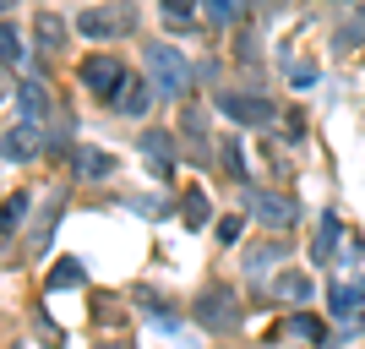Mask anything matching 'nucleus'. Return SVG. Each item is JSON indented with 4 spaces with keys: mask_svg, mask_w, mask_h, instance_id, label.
<instances>
[{
    "mask_svg": "<svg viewBox=\"0 0 365 349\" xmlns=\"http://www.w3.org/2000/svg\"><path fill=\"white\" fill-rule=\"evenodd\" d=\"M148 76H153V88H158V98H185L197 66L185 61L180 49H169V44H148Z\"/></svg>",
    "mask_w": 365,
    "mask_h": 349,
    "instance_id": "1",
    "label": "nucleus"
},
{
    "mask_svg": "<svg viewBox=\"0 0 365 349\" xmlns=\"http://www.w3.org/2000/svg\"><path fill=\"white\" fill-rule=\"evenodd\" d=\"M197 322L207 333H235L240 328V300H235V289L229 284H213L197 295Z\"/></svg>",
    "mask_w": 365,
    "mask_h": 349,
    "instance_id": "2",
    "label": "nucleus"
},
{
    "mask_svg": "<svg viewBox=\"0 0 365 349\" xmlns=\"http://www.w3.org/2000/svg\"><path fill=\"white\" fill-rule=\"evenodd\" d=\"M76 76H82V88H88L93 98L115 104V93H120V82H125V66L115 61V55H88V61L76 66Z\"/></svg>",
    "mask_w": 365,
    "mask_h": 349,
    "instance_id": "3",
    "label": "nucleus"
},
{
    "mask_svg": "<svg viewBox=\"0 0 365 349\" xmlns=\"http://www.w3.org/2000/svg\"><path fill=\"white\" fill-rule=\"evenodd\" d=\"M240 197H245V208L257 213L267 229H289L294 224V197H284V191H267V186H240Z\"/></svg>",
    "mask_w": 365,
    "mask_h": 349,
    "instance_id": "4",
    "label": "nucleus"
},
{
    "mask_svg": "<svg viewBox=\"0 0 365 349\" xmlns=\"http://www.w3.org/2000/svg\"><path fill=\"white\" fill-rule=\"evenodd\" d=\"M218 109L235 126H273L278 121V104L262 98V93H218Z\"/></svg>",
    "mask_w": 365,
    "mask_h": 349,
    "instance_id": "5",
    "label": "nucleus"
},
{
    "mask_svg": "<svg viewBox=\"0 0 365 349\" xmlns=\"http://www.w3.org/2000/svg\"><path fill=\"white\" fill-rule=\"evenodd\" d=\"M125 22H131V11H104V6H88V11L76 16V33H82V39H93V44H109Z\"/></svg>",
    "mask_w": 365,
    "mask_h": 349,
    "instance_id": "6",
    "label": "nucleus"
},
{
    "mask_svg": "<svg viewBox=\"0 0 365 349\" xmlns=\"http://www.w3.org/2000/svg\"><path fill=\"white\" fill-rule=\"evenodd\" d=\"M327 311H333L338 322H365V278L327 284Z\"/></svg>",
    "mask_w": 365,
    "mask_h": 349,
    "instance_id": "7",
    "label": "nucleus"
},
{
    "mask_svg": "<svg viewBox=\"0 0 365 349\" xmlns=\"http://www.w3.org/2000/svg\"><path fill=\"white\" fill-rule=\"evenodd\" d=\"M16 109H22V121H33V126L55 121V104H49L44 82H33V76H22V88H16Z\"/></svg>",
    "mask_w": 365,
    "mask_h": 349,
    "instance_id": "8",
    "label": "nucleus"
},
{
    "mask_svg": "<svg viewBox=\"0 0 365 349\" xmlns=\"http://www.w3.org/2000/svg\"><path fill=\"white\" fill-rule=\"evenodd\" d=\"M294 338H305V344H327V322L311 317V311H294V317L278 322V344H294Z\"/></svg>",
    "mask_w": 365,
    "mask_h": 349,
    "instance_id": "9",
    "label": "nucleus"
},
{
    "mask_svg": "<svg viewBox=\"0 0 365 349\" xmlns=\"http://www.w3.org/2000/svg\"><path fill=\"white\" fill-rule=\"evenodd\" d=\"M142 158L153 164L158 181H169V175H175V137H169V131H142Z\"/></svg>",
    "mask_w": 365,
    "mask_h": 349,
    "instance_id": "10",
    "label": "nucleus"
},
{
    "mask_svg": "<svg viewBox=\"0 0 365 349\" xmlns=\"http://www.w3.org/2000/svg\"><path fill=\"white\" fill-rule=\"evenodd\" d=\"M153 98H158V88H153V76L142 82V76H125L120 93H115V109H125V115H148Z\"/></svg>",
    "mask_w": 365,
    "mask_h": 349,
    "instance_id": "11",
    "label": "nucleus"
},
{
    "mask_svg": "<svg viewBox=\"0 0 365 349\" xmlns=\"http://www.w3.org/2000/svg\"><path fill=\"white\" fill-rule=\"evenodd\" d=\"M71 164H76V181H109V175H115V153H104V148H76Z\"/></svg>",
    "mask_w": 365,
    "mask_h": 349,
    "instance_id": "12",
    "label": "nucleus"
},
{
    "mask_svg": "<svg viewBox=\"0 0 365 349\" xmlns=\"http://www.w3.org/2000/svg\"><path fill=\"white\" fill-rule=\"evenodd\" d=\"M38 131H44V126H33V121H16L11 131H6V164H22V158H33V153H38Z\"/></svg>",
    "mask_w": 365,
    "mask_h": 349,
    "instance_id": "13",
    "label": "nucleus"
},
{
    "mask_svg": "<svg viewBox=\"0 0 365 349\" xmlns=\"http://www.w3.org/2000/svg\"><path fill=\"white\" fill-rule=\"evenodd\" d=\"M338 235H344V224H338V213H327L322 229H317V246H311V262H317V268H327V262L338 257Z\"/></svg>",
    "mask_w": 365,
    "mask_h": 349,
    "instance_id": "14",
    "label": "nucleus"
},
{
    "mask_svg": "<svg viewBox=\"0 0 365 349\" xmlns=\"http://www.w3.org/2000/svg\"><path fill=\"white\" fill-rule=\"evenodd\" d=\"M180 218H185V229H202V224H213V202H207V191H185L180 197Z\"/></svg>",
    "mask_w": 365,
    "mask_h": 349,
    "instance_id": "15",
    "label": "nucleus"
},
{
    "mask_svg": "<svg viewBox=\"0 0 365 349\" xmlns=\"http://www.w3.org/2000/svg\"><path fill=\"white\" fill-rule=\"evenodd\" d=\"M158 16H164V28L185 33L197 28V0H158Z\"/></svg>",
    "mask_w": 365,
    "mask_h": 349,
    "instance_id": "16",
    "label": "nucleus"
},
{
    "mask_svg": "<svg viewBox=\"0 0 365 349\" xmlns=\"http://www.w3.org/2000/svg\"><path fill=\"white\" fill-rule=\"evenodd\" d=\"M33 39L44 49H61L66 44V16L61 11H38V22H33Z\"/></svg>",
    "mask_w": 365,
    "mask_h": 349,
    "instance_id": "17",
    "label": "nucleus"
},
{
    "mask_svg": "<svg viewBox=\"0 0 365 349\" xmlns=\"http://www.w3.org/2000/svg\"><path fill=\"white\" fill-rule=\"evenodd\" d=\"M61 213H66V197H55V202L44 208V218L33 224V251H38V257L49 251V235H55V224H61Z\"/></svg>",
    "mask_w": 365,
    "mask_h": 349,
    "instance_id": "18",
    "label": "nucleus"
},
{
    "mask_svg": "<svg viewBox=\"0 0 365 349\" xmlns=\"http://www.w3.org/2000/svg\"><path fill=\"white\" fill-rule=\"evenodd\" d=\"M76 284H88V268L76 257H61L55 268H49V289H76Z\"/></svg>",
    "mask_w": 365,
    "mask_h": 349,
    "instance_id": "19",
    "label": "nucleus"
},
{
    "mask_svg": "<svg viewBox=\"0 0 365 349\" xmlns=\"http://www.w3.org/2000/svg\"><path fill=\"white\" fill-rule=\"evenodd\" d=\"M202 11H207L213 28H235V22L245 16V0H202Z\"/></svg>",
    "mask_w": 365,
    "mask_h": 349,
    "instance_id": "20",
    "label": "nucleus"
},
{
    "mask_svg": "<svg viewBox=\"0 0 365 349\" xmlns=\"http://www.w3.org/2000/svg\"><path fill=\"white\" fill-rule=\"evenodd\" d=\"M180 131H185V142H191L197 153H207V115H202V109H185V115H180Z\"/></svg>",
    "mask_w": 365,
    "mask_h": 349,
    "instance_id": "21",
    "label": "nucleus"
},
{
    "mask_svg": "<svg viewBox=\"0 0 365 349\" xmlns=\"http://www.w3.org/2000/svg\"><path fill=\"white\" fill-rule=\"evenodd\" d=\"M218 164H224V175H235V181L245 175V148H240V137H224V142H218Z\"/></svg>",
    "mask_w": 365,
    "mask_h": 349,
    "instance_id": "22",
    "label": "nucleus"
},
{
    "mask_svg": "<svg viewBox=\"0 0 365 349\" xmlns=\"http://www.w3.org/2000/svg\"><path fill=\"white\" fill-rule=\"evenodd\" d=\"M0 39H6V71H22V61H28V49H22V33L11 28V22H6V33H0Z\"/></svg>",
    "mask_w": 365,
    "mask_h": 349,
    "instance_id": "23",
    "label": "nucleus"
},
{
    "mask_svg": "<svg viewBox=\"0 0 365 349\" xmlns=\"http://www.w3.org/2000/svg\"><path fill=\"white\" fill-rule=\"evenodd\" d=\"M28 208H33V197H28V191H16V197L6 202V241H11V235H16V224L28 218Z\"/></svg>",
    "mask_w": 365,
    "mask_h": 349,
    "instance_id": "24",
    "label": "nucleus"
},
{
    "mask_svg": "<svg viewBox=\"0 0 365 349\" xmlns=\"http://www.w3.org/2000/svg\"><path fill=\"white\" fill-rule=\"evenodd\" d=\"M278 295H289V300H311V278H305V273H284V278H278Z\"/></svg>",
    "mask_w": 365,
    "mask_h": 349,
    "instance_id": "25",
    "label": "nucleus"
},
{
    "mask_svg": "<svg viewBox=\"0 0 365 349\" xmlns=\"http://www.w3.org/2000/svg\"><path fill=\"white\" fill-rule=\"evenodd\" d=\"M273 262H278V246H257V251H251V262H245V273L262 278L267 268H273Z\"/></svg>",
    "mask_w": 365,
    "mask_h": 349,
    "instance_id": "26",
    "label": "nucleus"
},
{
    "mask_svg": "<svg viewBox=\"0 0 365 349\" xmlns=\"http://www.w3.org/2000/svg\"><path fill=\"white\" fill-rule=\"evenodd\" d=\"M245 235V213H229V218H218V241L224 246H235Z\"/></svg>",
    "mask_w": 365,
    "mask_h": 349,
    "instance_id": "27",
    "label": "nucleus"
},
{
    "mask_svg": "<svg viewBox=\"0 0 365 349\" xmlns=\"http://www.w3.org/2000/svg\"><path fill=\"white\" fill-rule=\"evenodd\" d=\"M289 82H294V88H317V66H311V61H300V66H294V71H289Z\"/></svg>",
    "mask_w": 365,
    "mask_h": 349,
    "instance_id": "28",
    "label": "nucleus"
},
{
    "mask_svg": "<svg viewBox=\"0 0 365 349\" xmlns=\"http://www.w3.org/2000/svg\"><path fill=\"white\" fill-rule=\"evenodd\" d=\"M235 55H240V61H257V44H251V33H240V39H235Z\"/></svg>",
    "mask_w": 365,
    "mask_h": 349,
    "instance_id": "29",
    "label": "nucleus"
},
{
    "mask_svg": "<svg viewBox=\"0 0 365 349\" xmlns=\"http://www.w3.org/2000/svg\"><path fill=\"white\" fill-rule=\"evenodd\" d=\"M338 6H349V0H338Z\"/></svg>",
    "mask_w": 365,
    "mask_h": 349,
    "instance_id": "30",
    "label": "nucleus"
}]
</instances>
